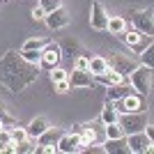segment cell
Returning <instances> with one entry per match:
<instances>
[{"label":"cell","instance_id":"obj_24","mask_svg":"<svg viewBox=\"0 0 154 154\" xmlns=\"http://www.w3.org/2000/svg\"><path fill=\"white\" fill-rule=\"evenodd\" d=\"M21 58L26 60V62H32V64H39V60H42V48H21Z\"/></svg>","mask_w":154,"mask_h":154},{"label":"cell","instance_id":"obj_8","mask_svg":"<svg viewBox=\"0 0 154 154\" xmlns=\"http://www.w3.org/2000/svg\"><path fill=\"white\" fill-rule=\"evenodd\" d=\"M74 134H78V138H81V149L88 145H97L99 140H106V136H101L92 124H78Z\"/></svg>","mask_w":154,"mask_h":154},{"label":"cell","instance_id":"obj_1","mask_svg":"<svg viewBox=\"0 0 154 154\" xmlns=\"http://www.w3.org/2000/svg\"><path fill=\"white\" fill-rule=\"evenodd\" d=\"M39 76V64L26 62L21 58V53L7 51L0 58V83L12 92H21L23 88L35 81Z\"/></svg>","mask_w":154,"mask_h":154},{"label":"cell","instance_id":"obj_22","mask_svg":"<svg viewBox=\"0 0 154 154\" xmlns=\"http://www.w3.org/2000/svg\"><path fill=\"white\" fill-rule=\"evenodd\" d=\"M117 117H120V113L113 108V101H110V99H106L103 110H101V122H103V124H110V122H117Z\"/></svg>","mask_w":154,"mask_h":154},{"label":"cell","instance_id":"obj_14","mask_svg":"<svg viewBox=\"0 0 154 154\" xmlns=\"http://www.w3.org/2000/svg\"><path fill=\"white\" fill-rule=\"evenodd\" d=\"M134 23H136V30H140L145 37H152V14L149 12H136Z\"/></svg>","mask_w":154,"mask_h":154},{"label":"cell","instance_id":"obj_19","mask_svg":"<svg viewBox=\"0 0 154 154\" xmlns=\"http://www.w3.org/2000/svg\"><path fill=\"white\" fill-rule=\"evenodd\" d=\"M106 69H108V62H106V58H101V55H94V58L88 60V71H90L92 76L103 74Z\"/></svg>","mask_w":154,"mask_h":154},{"label":"cell","instance_id":"obj_2","mask_svg":"<svg viewBox=\"0 0 154 154\" xmlns=\"http://www.w3.org/2000/svg\"><path fill=\"white\" fill-rule=\"evenodd\" d=\"M152 67L147 64H136V69L129 74V85L134 88V92L147 97L149 90H152Z\"/></svg>","mask_w":154,"mask_h":154},{"label":"cell","instance_id":"obj_6","mask_svg":"<svg viewBox=\"0 0 154 154\" xmlns=\"http://www.w3.org/2000/svg\"><path fill=\"white\" fill-rule=\"evenodd\" d=\"M60 60H62L60 44L51 42V44H46L44 48H42V60H39V67H42V69H51V67L60 64Z\"/></svg>","mask_w":154,"mask_h":154},{"label":"cell","instance_id":"obj_38","mask_svg":"<svg viewBox=\"0 0 154 154\" xmlns=\"http://www.w3.org/2000/svg\"><path fill=\"white\" fill-rule=\"evenodd\" d=\"M0 129H2V120H0Z\"/></svg>","mask_w":154,"mask_h":154},{"label":"cell","instance_id":"obj_23","mask_svg":"<svg viewBox=\"0 0 154 154\" xmlns=\"http://www.w3.org/2000/svg\"><path fill=\"white\" fill-rule=\"evenodd\" d=\"M37 149V138H30L28 136L23 143H16V154H30Z\"/></svg>","mask_w":154,"mask_h":154},{"label":"cell","instance_id":"obj_31","mask_svg":"<svg viewBox=\"0 0 154 154\" xmlns=\"http://www.w3.org/2000/svg\"><path fill=\"white\" fill-rule=\"evenodd\" d=\"M39 7L48 14V12H53L55 7H60V0H39Z\"/></svg>","mask_w":154,"mask_h":154},{"label":"cell","instance_id":"obj_35","mask_svg":"<svg viewBox=\"0 0 154 154\" xmlns=\"http://www.w3.org/2000/svg\"><path fill=\"white\" fill-rule=\"evenodd\" d=\"M12 140V134H9V129H0V149H2V145H7V143Z\"/></svg>","mask_w":154,"mask_h":154},{"label":"cell","instance_id":"obj_13","mask_svg":"<svg viewBox=\"0 0 154 154\" xmlns=\"http://www.w3.org/2000/svg\"><path fill=\"white\" fill-rule=\"evenodd\" d=\"M103 152L108 154H129V145H127V138H106L103 140Z\"/></svg>","mask_w":154,"mask_h":154},{"label":"cell","instance_id":"obj_37","mask_svg":"<svg viewBox=\"0 0 154 154\" xmlns=\"http://www.w3.org/2000/svg\"><path fill=\"white\" fill-rule=\"evenodd\" d=\"M7 115V110H5V101H2V99H0V120H2V117Z\"/></svg>","mask_w":154,"mask_h":154},{"label":"cell","instance_id":"obj_30","mask_svg":"<svg viewBox=\"0 0 154 154\" xmlns=\"http://www.w3.org/2000/svg\"><path fill=\"white\" fill-rule=\"evenodd\" d=\"M53 88H55V92H58V94H67V92L71 90V83H69V78H64V81L53 83Z\"/></svg>","mask_w":154,"mask_h":154},{"label":"cell","instance_id":"obj_25","mask_svg":"<svg viewBox=\"0 0 154 154\" xmlns=\"http://www.w3.org/2000/svg\"><path fill=\"white\" fill-rule=\"evenodd\" d=\"M60 51H62V55H67V58H76L78 55V44L74 39H67V42L60 44Z\"/></svg>","mask_w":154,"mask_h":154},{"label":"cell","instance_id":"obj_4","mask_svg":"<svg viewBox=\"0 0 154 154\" xmlns=\"http://www.w3.org/2000/svg\"><path fill=\"white\" fill-rule=\"evenodd\" d=\"M117 124L122 127L124 136H127V134L143 131V127L147 124V120H145V113H120V117H117Z\"/></svg>","mask_w":154,"mask_h":154},{"label":"cell","instance_id":"obj_20","mask_svg":"<svg viewBox=\"0 0 154 154\" xmlns=\"http://www.w3.org/2000/svg\"><path fill=\"white\" fill-rule=\"evenodd\" d=\"M106 30H108L110 35H120V32L127 30V21H124L122 16H108V21H106Z\"/></svg>","mask_w":154,"mask_h":154},{"label":"cell","instance_id":"obj_21","mask_svg":"<svg viewBox=\"0 0 154 154\" xmlns=\"http://www.w3.org/2000/svg\"><path fill=\"white\" fill-rule=\"evenodd\" d=\"M60 136H62V134H60V129H58V127H48L44 134L37 138V143H42V145H55Z\"/></svg>","mask_w":154,"mask_h":154},{"label":"cell","instance_id":"obj_17","mask_svg":"<svg viewBox=\"0 0 154 154\" xmlns=\"http://www.w3.org/2000/svg\"><path fill=\"white\" fill-rule=\"evenodd\" d=\"M108 97L106 99H122V97H127V94H131L134 92V88L129 85V81H124V83H117V85H110L108 90Z\"/></svg>","mask_w":154,"mask_h":154},{"label":"cell","instance_id":"obj_28","mask_svg":"<svg viewBox=\"0 0 154 154\" xmlns=\"http://www.w3.org/2000/svg\"><path fill=\"white\" fill-rule=\"evenodd\" d=\"M152 60H154V46H152V42H147V48L140 53V64L152 67Z\"/></svg>","mask_w":154,"mask_h":154},{"label":"cell","instance_id":"obj_32","mask_svg":"<svg viewBox=\"0 0 154 154\" xmlns=\"http://www.w3.org/2000/svg\"><path fill=\"white\" fill-rule=\"evenodd\" d=\"M46 44H48V42H44V39H28L26 44H23V48H37L39 51V48H44Z\"/></svg>","mask_w":154,"mask_h":154},{"label":"cell","instance_id":"obj_16","mask_svg":"<svg viewBox=\"0 0 154 154\" xmlns=\"http://www.w3.org/2000/svg\"><path fill=\"white\" fill-rule=\"evenodd\" d=\"M94 81H97V83H101V85H106V88H110V85L124 83L127 76H122V74H117V71H113V69H106L103 74H97Z\"/></svg>","mask_w":154,"mask_h":154},{"label":"cell","instance_id":"obj_33","mask_svg":"<svg viewBox=\"0 0 154 154\" xmlns=\"http://www.w3.org/2000/svg\"><path fill=\"white\" fill-rule=\"evenodd\" d=\"M37 154H55L58 149H55V145H42V143H37V149H35Z\"/></svg>","mask_w":154,"mask_h":154},{"label":"cell","instance_id":"obj_10","mask_svg":"<svg viewBox=\"0 0 154 154\" xmlns=\"http://www.w3.org/2000/svg\"><path fill=\"white\" fill-rule=\"evenodd\" d=\"M44 23H46L48 28H51V30H60V28L69 26V14H67V9H64V7L60 5V7H55L53 12H48V14H46Z\"/></svg>","mask_w":154,"mask_h":154},{"label":"cell","instance_id":"obj_15","mask_svg":"<svg viewBox=\"0 0 154 154\" xmlns=\"http://www.w3.org/2000/svg\"><path fill=\"white\" fill-rule=\"evenodd\" d=\"M117 37L122 39L127 46H136V48H140V46L145 44V39H152V37H145L140 30H124V32H120Z\"/></svg>","mask_w":154,"mask_h":154},{"label":"cell","instance_id":"obj_27","mask_svg":"<svg viewBox=\"0 0 154 154\" xmlns=\"http://www.w3.org/2000/svg\"><path fill=\"white\" fill-rule=\"evenodd\" d=\"M51 83H58V81H64V78L69 76V71L67 69H62V67H60V64H55V67H51Z\"/></svg>","mask_w":154,"mask_h":154},{"label":"cell","instance_id":"obj_29","mask_svg":"<svg viewBox=\"0 0 154 154\" xmlns=\"http://www.w3.org/2000/svg\"><path fill=\"white\" fill-rule=\"evenodd\" d=\"M9 134H12V140H14V143H23V140L28 138L26 127H12V131H9Z\"/></svg>","mask_w":154,"mask_h":154},{"label":"cell","instance_id":"obj_5","mask_svg":"<svg viewBox=\"0 0 154 154\" xmlns=\"http://www.w3.org/2000/svg\"><path fill=\"white\" fill-rule=\"evenodd\" d=\"M127 145H129V154H149L152 152L154 140H149L143 131H136V134H127Z\"/></svg>","mask_w":154,"mask_h":154},{"label":"cell","instance_id":"obj_26","mask_svg":"<svg viewBox=\"0 0 154 154\" xmlns=\"http://www.w3.org/2000/svg\"><path fill=\"white\" fill-rule=\"evenodd\" d=\"M103 134H106V138H122L124 131L117 122H110V124H103Z\"/></svg>","mask_w":154,"mask_h":154},{"label":"cell","instance_id":"obj_11","mask_svg":"<svg viewBox=\"0 0 154 154\" xmlns=\"http://www.w3.org/2000/svg\"><path fill=\"white\" fill-rule=\"evenodd\" d=\"M106 21H108V14H106V9L101 7V2L99 0H94L90 7V26L94 28V30H106Z\"/></svg>","mask_w":154,"mask_h":154},{"label":"cell","instance_id":"obj_18","mask_svg":"<svg viewBox=\"0 0 154 154\" xmlns=\"http://www.w3.org/2000/svg\"><path fill=\"white\" fill-rule=\"evenodd\" d=\"M46 129H48V122H46L44 117H35V120H30V124L26 127V131H28L30 138H39Z\"/></svg>","mask_w":154,"mask_h":154},{"label":"cell","instance_id":"obj_12","mask_svg":"<svg viewBox=\"0 0 154 154\" xmlns=\"http://www.w3.org/2000/svg\"><path fill=\"white\" fill-rule=\"evenodd\" d=\"M67 78H69L71 88H90V85L94 83V76H92L88 69H74Z\"/></svg>","mask_w":154,"mask_h":154},{"label":"cell","instance_id":"obj_9","mask_svg":"<svg viewBox=\"0 0 154 154\" xmlns=\"http://www.w3.org/2000/svg\"><path fill=\"white\" fill-rule=\"evenodd\" d=\"M55 149L60 154H76L81 152V138L78 134H62L55 143Z\"/></svg>","mask_w":154,"mask_h":154},{"label":"cell","instance_id":"obj_3","mask_svg":"<svg viewBox=\"0 0 154 154\" xmlns=\"http://www.w3.org/2000/svg\"><path fill=\"white\" fill-rule=\"evenodd\" d=\"M110 101L117 113H145V97L138 92H131L122 99H110Z\"/></svg>","mask_w":154,"mask_h":154},{"label":"cell","instance_id":"obj_34","mask_svg":"<svg viewBox=\"0 0 154 154\" xmlns=\"http://www.w3.org/2000/svg\"><path fill=\"white\" fill-rule=\"evenodd\" d=\"M88 60L90 58H85V55H76L74 58V69H88Z\"/></svg>","mask_w":154,"mask_h":154},{"label":"cell","instance_id":"obj_36","mask_svg":"<svg viewBox=\"0 0 154 154\" xmlns=\"http://www.w3.org/2000/svg\"><path fill=\"white\" fill-rule=\"evenodd\" d=\"M32 19H35V21H44V19H46V12L37 5L35 9H32Z\"/></svg>","mask_w":154,"mask_h":154},{"label":"cell","instance_id":"obj_7","mask_svg":"<svg viewBox=\"0 0 154 154\" xmlns=\"http://www.w3.org/2000/svg\"><path fill=\"white\" fill-rule=\"evenodd\" d=\"M106 62H108V69L117 71V74H122V76H129V74L136 69V62H134V60H131V58H124V55H120V53L108 55Z\"/></svg>","mask_w":154,"mask_h":154}]
</instances>
